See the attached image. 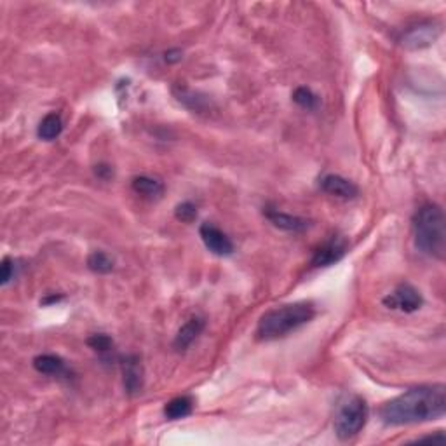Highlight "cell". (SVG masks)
<instances>
[{
  "label": "cell",
  "mask_w": 446,
  "mask_h": 446,
  "mask_svg": "<svg viewBox=\"0 0 446 446\" xmlns=\"http://www.w3.org/2000/svg\"><path fill=\"white\" fill-rule=\"evenodd\" d=\"M446 413V387L443 384L408 389L391 399L379 411L386 425H411L437 420Z\"/></svg>",
  "instance_id": "6da1fadb"
},
{
  "label": "cell",
  "mask_w": 446,
  "mask_h": 446,
  "mask_svg": "<svg viewBox=\"0 0 446 446\" xmlns=\"http://www.w3.org/2000/svg\"><path fill=\"white\" fill-rule=\"evenodd\" d=\"M316 316V309L310 302H295L267 310L256 326V338L263 342L279 340L297 332Z\"/></svg>",
  "instance_id": "7a4b0ae2"
},
{
  "label": "cell",
  "mask_w": 446,
  "mask_h": 446,
  "mask_svg": "<svg viewBox=\"0 0 446 446\" xmlns=\"http://www.w3.org/2000/svg\"><path fill=\"white\" fill-rule=\"evenodd\" d=\"M413 239L418 251L443 260L446 249L445 213L437 205H424L413 217Z\"/></svg>",
  "instance_id": "3957f363"
},
{
  "label": "cell",
  "mask_w": 446,
  "mask_h": 446,
  "mask_svg": "<svg viewBox=\"0 0 446 446\" xmlns=\"http://www.w3.org/2000/svg\"><path fill=\"white\" fill-rule=\"evenodd\" d=\"M368 422V405L361 396L345 394L334 410L333 428L342 441L357 436Z\"/></svg>",
  "instance_id": "277c9868"
},
{
  "label": "cell",
  "mask_w": 446,
  "mask_h": 446,
  "mask_svg": "<svg viewBox=\"0 0 446 446\" xmlns=\"http://www.w3.org/2000/svg\"><path fill=\"white\" fill-rule=\"evenodd\" d=\"M441 28L436 23H418V25L410 26L408 30L403 32V36L399 37V44L406 49H424L433 45L436 42V38L440 37Z\"/></svg>",
  "instance_id": "5b68a950"
},
{
  "label": "cell",
  "mask_w": 446,
  "mask_h": 446,
  "mask_svg": "<svg viewBox=\"0 0 446 446\" xmlns=\"http://www.w3.org/2000/svg\"><path fill=\"white\" fill-rule=\"evenodd\" d=\"M382 302L387 309H398L401 312L411 314L420 309L422 303H424V298H422V295L411 284H399Z\"/></svg>",
  "instance_id": "8992f818"
},
{
  "label": "cell",
  "mask_w": 446,
  "mask_h": 446,
  "mask_svg": "<svg viewBox=\"0 0 446 446\" xmlns=\"http://www.w3.org/2000/svg\"><path fill=\"white\" fill-rule=\"evenodd\" d=\"M199 236H201L205 246L213 255L230 256L234 253V244L230 237L218 227H214L213 223H202L199 227Z\"/></svg>",
  "instance_id": "52a82bcc"
},
{
  "label": "cell",
  "mask_w": 446,
  "mask_h": 446,
  "mask_svg": "<svg viewBox=\"0 0 446 446\" xmlns=\"http://www.w3.org/2000/svg\"><path fill=\"white\" fill-rule=\"evenodd\" d=\"M121 370H122V382H124V389L129 396L140 394L143 389V364L141 359L134 354L124 356L121 359Z\"/></svg>",
  "instance_id": "ba28073f"
},
{
  "label": "cell",
  "mask_w": 446,
  "mask_h": 446,
  "mask_svg": "<svg viewBox=\"0 0 446 446\" xmlns=\"http://www.w3.org/2000/svg\"><path fill=\"white\" fill-rule=\"evenodd\" d=\"M347 253V242L342 237H333L328 242L317 248L312 256V267H330V265L340 261Z\"/></svg>",
  "instance_id": "9c48e42d"
},
{
  "label": "cell",
  "mask_w": 446,
  "mask_h": 446,
  "mask_svg": "<svg viewBox=\"0 0 446 446\" xmlns=\"http://www.w3.org/2000/svg\"><path fill=\"white\" fill-rule=\"evenodd\" d=\"M319 187H321V190L326 192V194L338 199H345V201H347V199L357 197V194H359V190H357V187L354 185L351 180L344 178V176L340 175H333V173L322 176V178L319 180Z\"/></svg>",
  "instance_id": "30bf717a"
},
{
  "label": "cell",
  "mask_w": 446,
  "mask_h": 446,
  "mask_svg": "<svg viewBox=\"0 0 446 446\" xmlns=\"http://www.w3.org/2000/svg\"><path fill=\"white\" fill-rule=\"evenodd\" d=\"M205 326H206L205 317L194 316V317L188 319L185 325L180 328V332H178V334H176L175 342H173V345H175L176 351L178 352L187 351V349L190 347L192 344H194L195 338H197L199 334L202 333Z\"/></svg>",
  "instance_id": "8fae6325"
},
{
  "label": "cell",
  "mask_w": 446,
  "mask_h": 446,
  "mask_svg": "<svg viewBox=\"0 0 446 446\" xmlns=\"http://www.w3.org/2000/svg\"><path fill=\"white\" fill-rule=\"evenodd\" d=\"M265 217L268 218L272 225L278 227L281 230H286V232H303L309 227V222L305 218L293 217V214L283 213L279 210H267Z\"/></svg>",
  "instance_id": "7c38bea8"
},
{
  "label": "cell",
  "mask_w": 446,
  "mask_h": 446,
  "mask_svg": "<svg viewBox=\"0 0 446 446\" xmlns=\"http://www.w3.org/2000/svg\"><path fill=\"white\" fill-rule=\"evenodd\" d=\"M173 94H175V98L178 99L183 107H187V109L194 111H205L207 110V107H210V102H207L206 96L190 89V87L182 86V84L173 87Z\"/></svg>",
  "instance_id": "4fadbf2b"
},
{
  "label": "cell",
  "mask_w": 446,
  "mask_h": 446,
  "mask_svg": "<svg viewBox=\"0 0 446 446\" xmlns=\"http://www.w3.org/2000/svg\"><path fill=\"white\" fill-rule=\"evenodd\" d=\"M33 368L42 375H51V376H63L68 375L67 364L61 359L60 356L55 354H40L33 359Z\"/></svg>",
  "instance_id": "5bb4252c"
},
{
  "label": "cell",
  "mask_w": 446,
  "mask_h": 446,
  "mask_svg": "<svg viewBox=\"0 0 446 446\" xmlns=\"http://www.w3.org/2000/svg\"><path fill=\"white\" fill-rule=\"evenodd\" d=\"M131 187L138 195H143L147 199H159L164 194V185L156 178L150 176H136L131 182Z\"/></svg>",
  "instance_id": "9a60e30c"
},
{
  "label": "cell",
  "mask_w": 446,
  "mask_h": 446,
  "mask_svg": "<svg viewBox=\"0 0 446 446\" xmlns=\"http://www.w3.org/2000/svg\"><path fill=\"white\" fill-rule=\"evenodd\" d=\"M192 410H194V401H192L190 396H178V398L166 403L164 415H166L168 420H180V418L188 417Z\"/></svg>",
  "instance_id": "2e32d148"
},
{
  "label": "cell",
  "mask_w": 446,
  "mask_h": 446,
  "mask_svg": "<svg viewBox=\"0 0 446 446\" xmlns=\"http://www.w3.org/2000/svg\"><path fill=\"white\" fill-rule=\"evenodd\" d=\"M61 131H63V121H61L60 115L48 114L44 119H42L40 124H38L37 134H38V138H40V140L53 141V140H56L58 136H60Z\"/></svg>",
  "instance_id": "e0dca14e"
},
{
  "label": "cell",
  "mask_w": 446,
  "mask_h": 446,
  "mask_svg": "<svg viewBox=\"0 0 446 446\" xmlns=\"http://www.w3.org/2000/svg\"><path fill=\"white\" fill-rule=\"evenodd\" d=\"M87 268L94 274H110L114 271V260L105 251H93L87 256Z\"/></svg>",
  "instance_id": "ac0fdd59"
},
{
  "label": "cell",
  "mask_w": 446,
  "mask_h": 446,
  "mask_svg": "<svg viewBox=\"0 0 446 446\" xmlns=\"http://www.w3.org/2000/svg\"><path fill=\"white\" fill-rule=\"evenodd\" d=\"M293 102L305 110H316L319 107V96L309 87H297L293 93Z\"/></svg>",
  "instance_id": "d6986e66"
},
{
  "label": "cell",
  "mask_w": 446,
  "mask_h": 446,
  "mask_svg": "<svg viewBox=\"0 0 446 446\" xmlns=\"http://www.w3.org/2000/svg\"><path fill=\"white\" fill-rule=\"evenodd\" d=\"M87 345H89V347L96 352L105 354V352L111 351V347H114V340H111L109 334L96 333V334H93V337L87 338Z\"/></svg>",
  "instance_id": "ffe728a7"
},
{
  "label": "cell",
  "mask_w": 446,
  "mask_h": 446,
  "mask_svg": "<svg viewBox=\"0 0 446 446\" xmlns=\"http://www.w3.org/2000/svg\"><path fill=\"white\" fill-rule=\"evenodd\" d=\"M175 217L176 220L183 222V223H192L195 222V218H197V207H195L192 202H182V205L176 206L175 210Z\"/></svg>",
  "instance_id": "44dd1931"
},
{
  "label": "cell",
  "mask_w": 446,
  "mask_h": 446,
  "mask_svg": "<svg viewBox=\"0 0 446 446\" xmlns=\"http://www.w3.org/2000/svg\"><path fill=\"white\" fill-rule=\"evenodd\" d=\"M14 274H16V271H14L13 260L4 259L2 265H0V284H2V286H7V284L14 279Z\"/></svg>",
  "instance_id": "7402d4cb"
},
{
  "label": "cell",
  "mask_w": 446,
  "mask_h": 446,
  "mask_svg": "<svg viewBox=\"0 0 446 446\" xmlns=\"http://www.w3.org/2000/svg\"><path fill=\"white\" fill-rule=\"evenodd\" d=\"M94 175L102 180H110L111 175H114V171H111V168L109 166V164H98V166L94 168Z\"/></svg>",
  "instance_id": "603a6c76"
},
{
  "label": "cell",
  "mask_w": 446,
  "mask_h": 446,
  "mask_svg": "<svg viewBox=\"0 0 446 446\" xmlns=\"http://www.w3.org/2000/svg\"><path fill=\"white\" fill-rule=\"evenodd\" d=\"M182 60V53L180 51H169L166 53V61L168 63H175V61Z\"/></svg>",
  "instance_id": "cb8c5ba5"
}]
</instances>
